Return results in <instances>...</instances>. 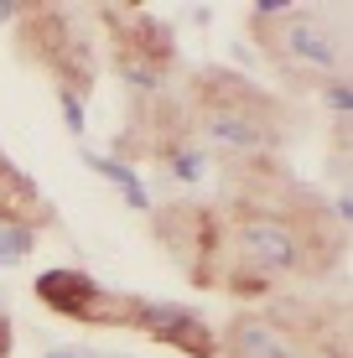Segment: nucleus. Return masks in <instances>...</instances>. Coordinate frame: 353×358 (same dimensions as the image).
Wrapping results in <instances>:
<instances>
[{
    "instance_id": "obj_7",
    "label": "nucleus",
    "mask_w": 353,
    "mask_h": 358,
    "mask_svg": "<svg viewBox=\"0 0 353 358\" xmlns=\"http://www.w3.org/2000/svg\"><path fill=\"white\" fill-rule=\"evenodd\" d=\"M27 250H31V234H27V229H10V234H0V265H6V260H21Z\"/></svg>"
},
{
    "instance_id": "obj_8",
    "label": "nucleus",
    "mask_w": 353,
    "mask_h": 358,
    "mask_svg": "<svg viewBox=\"0 0 353 358\" xmlns=\"http://www.w3.org/2000/svg\"><path fill=\"white\" fill-rule=\"evenodd\" d=\"M94 166H99V171H104V177H115V182H120V187H125V192H130V203H145V187H141V182H136V177H130V171H125V166H115V162H94Z\"/></svg>"
},
{
    "instance_id": "obj_6",
    "label": "nucleus",
    "mask_w": 353,
    "mask_h": 358,
    "mask_svg": "<svg viewBox=\"0 0 353 358\" xmlns=\"http://www.w3.org/2000/svg\"><path fill=\"white\" fill-rule=\"evenodd\" d=\"M208 130H213L224 145H260V130H254V125H239V120H229V115H213Z\"/></svg>"
},
{
    "instance_id": "obj_2",
    "label": "nucleus",
    "mask_w": 353,
    "mask_h": 358,
    "mask_svg": "<svg viewBox=\"0 0 353 358\" xmlns=\"http://www.w3.org/2000/svg\"><path fill=\"white\" fill-rule=\"evenodd\" d=\"M245 250H250V260H260L265 270H291L296 265V234L286 224H250Z\"/></svg>"
},
{
    "instance_id": "obj_3",
    "label": "nucleus",
    "mask_w": 353,
    "mask_h": 358,
    "mask_svg": "<svg viewBox=\"0 0 353 358\" xmlns=\"http://www.w3.org/2000/svg\"><path fill=\"white\" fill-rule=\"evenodd\" d=\"M145 327L161 332V338H166V343H177V348L198 353V358H208V353H213V338L203 332V322H198L192 312H166V306H151V312H145Z\"/></svg>"
},
{
    "instance_id": "obj_9",
    "label": "nucleus",
    "mask_w": 353,
    "mask_h": 358,
    "mask_svg": "<svg viewBox=\"0 0 353 358\" xmlns=\"http://www.w3.org/2000/svg\"><path fill=\"white\" fill-rule=\"evenodd\" d=\"M57 358H73V353H57Z\"/></svg>"
},
{
    "instance_id": "obj_5",
    "label": "nucleus",
    "mask_w": 353,
    "mask_h": 358,
    "mask_svg": "<svg viewBox=\"0 0 353 358\" xmlns=\"http://www.w3.org/2000/svg\"><path fill=\"white\" fill-rule=\"evenodd\" d=\"M291 47H296L301 57H312L317 68H333V63H338V52L327 47V36H322L317 27H291Z\"/></svg>"
},
{
    "instance_id": "obj_4",
    "label": "nucleus",
    "mask_w": 353,
    "mask_h": 358,
    "mask_svg": "<svg viewBox=\"0 0 353 358\" xmlns=\"http://www.w3.org/2000/svg\"><path fill=\"white\" fill-rule=\"evenodd\" d=\"M234 353L239 358H301L275 327H260V322H239L234 327Z\"/></svg>"
},
{
    "instance_id": "obj_1",
    "label": "nucleus",
    "mask_w": 353,
    "mask_h": 358,
    "mask_svg": "<svg viewBox=\"0 0 353 358\" xmlns=\"http://www.w3.org/2000/svg\"><path fill=\"white\" fill-rule=\"evenodd\" d=\"M36 296L52 301L57 312H68V317H83V312L99 306V286H94L89 275H73V270H52V275H42V280H36Z\"/></svg>"
}]
</instances>
